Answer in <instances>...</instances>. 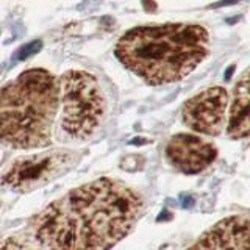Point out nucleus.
Segmentation results:
<instances>
[{"label": "nucleus", "instance_id": "f257e3e1", "mask_svg": "<svg viewBox=\"0 0 250 250\" xmlns=\"http://www.w3.org/2000/svg\"><path fill=\"white\" fill-rule=\"evenodd\" d=\"M144 199L116 178H99L69 191L28 222L23 236L39 249H109L128 236Z\"/></svg>", "mask_w": 250, "mask_h": 250}, {"label": "nucleus", "instance_id": "f03ea898", "mask_svg": "<svg viewBox=\"0 0 250 250\" xmlns=\"http://www.w3.org/2000/svg\"><path fill=\"white\" fill-rule=\"evenodd\" d=\"M117 60L152 86L183 80L209 53V35L197 23H156L128 30L116 44Z\"/></svg>", "mask_w": 250, "mask_h": 250}, {"label": "nucleus", "instance_id": "7ed1b4c3", "mask_svg": "<svg viewBox=\"0 0 250 250\" xmlns=\"http://www.w3.org/2000/svg\"><path fill=\"white\" fill-rule=\"evenodd\" d=\"M58 108V78L45 69H28L0 84V146L16 150L49 147Z\"/></svg>", "mask_w": 250, "mask_h": 250}, {"label": "nucleus", "instance_id": "20e7f679", "mask_svg": "<svg viewBox=\"0 0 250 250\" xmlns=\"http://www.w3.org/2000/svg\"><path fill=\"white\" fill-rule=\"evenodd\" d=\"M60 135L69 141L91 139L106 117V97L99 80L84 70H69L58 78Z\"/></svg>", "mask_w": 250, "mask_h": 250}, {"label": "nucleus", "instance_id": "39448f33", "mask_svg": "<svg viewBox=\"0 0 250 250\" xmlns=\"http://www.w3.org/2000/svg\"><path fill=\"white\" fill-rule=\"evenodd\" d=\"M82 153L72 148H50L21 156L0 175V183L16 192H30L55 182L80 161Z\"/></svg>", "mask_w": 250, "mask_h": 250}, {"label": "nucleus", "instance_id": "423d86ee", "mask_svg": "<svg viewBox=\"0 0 250 250\" xmlns=\"http://www.w3.org/2000/svg\"><path fill=\"white\" fill-rule=\"evenodd\" d=\"M230 94L222 86H213L183 105L182 121L189 130L207 136H219L229 122Z\"/></svg>", "mask_w": 250, "mask_h": 250}, {"label": "nucleus", "instance_id": "0eeeda50", "mask_svg": "<svg viewBox=\"0 0 250 250\" xmlns=\"http://www.w3.org/2000/svg\"><path fill=\"white\" fill-rule=\"evenodd\" d=\"M164 155L172 167L186 175H194L214 163L217 158V147L200 136L178 133L169 139Z\"/></svg>", "mask_w": 250, "mask_h": 250}, {"label": "nucleus", "instance_id": "6e6552de", "mask_svg": "<svg viewBox=\"0 0 250 250\" xmlns=\"http://www.w3.org/2000/svg\"><path fill=\"white\" fill-rule=\"evenodd\" d=\"M191 249H250V211L222 219Z\"/></svg>", "mask_w": 250, "mask_h": 250}, {"label": "nucleus", "instance_id": "1a4fd4ad", "mask_svg": "<svg viewBox=\"0 0 250 250\" xmlns=\"http://www.w3.org/2000/svg\"><path fill=\"white\" fill-rule=\"evenodd\" d=\"M227 133L231 139L250 138V67L234 84L229 109Z\"/></svg>", "mask_w": 250, "mask_h": 250}]
</instances>
